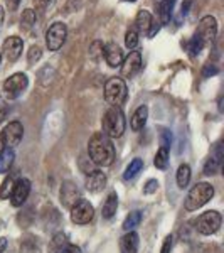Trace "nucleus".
Returning a JSON list of instances; mask_svg holds the SVG:
<instances>
[{"label": "nucleus", "mask_w": 224, "mask_h": 253, "mask_svg": "<svg viewBox=\"0 0 224 253\" xmlns=\"http://www.w3.org/2000/svg\"><path fill=\"white\" fill-rule=\"evenodd\" d=\"M22 135H24L22 124L17 122V120H14V122H10V124L2 130V133H0V138H2V144L3 145L9 147V149H12V147H15V145L20 144V140H22Z\"/></svg>", "instance_id": "obj_10"}, {"label": "nucleus", "mask_w": 224, "mask_h": 253, "mask_svg": "<svg viewBox=\"0 0 224 253\" xmlns=\"http://www.w3.org/2000/svg\"><path fill=\"white\" fill-rule=\"evenodd\" d=\"M214 196V187L209 182H197L192 189L189 191L186 199V210L187 211H195L199 208H202L206 203H209Z\"/></svg>", "instance_id": "obj_3"}, {"label": "nucleus", "mask_w": 224, "mask_h": 253, "mask_svg": "<svg viewBox=\"0 0 224 253\" xmlns=\"http://www.w3.org/2000/svg\"><path fill=\"white\" fill-rule=\"evenodd\" d=\"M221 164H223V150H221V147H218L214 156H211L209 159H207V162L204 166V174L206 175L216 174L219 170V167H221Z\"/></svg>", "instance_id": "obj_19"}, {"label": "nucleus", "mask_w": 224, "mask_h": 253, "mask_svg": "<svg viewBox=\"0 0 224 253\" xmlns=\"http://www.w3.org/2000/svg\"><path fill=\"white\" fill-rule=\"evenodd\" d=\"M142 169H144V161H142V159H133L127 169H125L123 179L125 181H132V179H135L137 175L142 172Z\"/></svg>", "instance_id": "obj_23"}, {"label": "nucleus", "mask_w": 224, "mask_h": 253, "mask_svg": "<svg viewBox=\"0 0 224 253\" xmlns=\"http://www.w3.org/2000/svg\"><path fill=\"white\" fill-rule=\"evenodd\" d=\"M127 83L123 78H110L105 84V100L110 107H121L127 100Z\"/></svg>", "instance_id": "obj_4"}, {"label": "nucleus", "mask_w": 224, "mask_h": 253, "mask_svg": "<svg viewBox=\"0 0 224 253\" xmlns=\"http://www.w3.org/2000/svg\"><path fill=\"white\" fill-rule=\"evenodd\" d=\"M5 115H7V108L3 107V105H0V124L3 122V118H5Z\"/></svg>", "instance_id": "obj_39"}, {"label": "nucleus", "mask_w": 224, "mask_h": 253, "mask_svg": "<svg viewBox=\"0 0 224 253\" xmlns=\"http://www.w3.org/2000/svg\"><path fill=\"white\" fill-rule=\"evenodd\" d=\"M103 56L110 68H118L123 61V51L115 42H108L103 46Z\"/></svg>", "instance_id": "obj_14"}, {"label": "nucleus", "mask_w": 224, "mask_h": 253, "mask_svg": "<svg viewBox=\"0 0 224 253\" xmlns=\"http://www.w3.org/2000/svg\"><path fill=\"white\" fill-rule=\"evenodd\" d=\"M12 189H14V179L5 177L2 186H0V199H9L12 194Z\"/></svg>", "instance_id": "obj_29"}, {"label": "nucleus", "mask_w": 224, "mask_h": 253, "mask_svg": "<svg viewBox=\"0 0 224 253\" xmlns=\"http://www.w3.org/2000/svg\"><path fill=\"white\" fill-rule=\"evenodd\" d=\"M125 46H127L130 51H133L138 46V31L135 27H130V29L125 32Z\"/></svg>", "instance_id": "obj_28"}, {"label": "nucleus", "mask_w": 224, "mask_h": 253, "mask_svg": "<svg viewBox=\"0 0 224 253\" xmlns=\"http://www.w3.org/2000/svg\"><path fill=\"white\" fill-rule=\"evenodd\" d=\"M54 2L56 0H34V3H36V9L37 10H47L49 7H52L54 5Z\"/></svg>", "instance_id": "obj_33"}, {"label": "nucleus", "mask_w": 224, "mask_h": 253, "mask_svg": "<svg viewBox=\"0 0 224 253\" xmlns=\"http://www.w3.org/2000/svg\"><path fill=\"white\" fill-rule=\"evenodd\" d=\"M3 17H5V12H3V7L0 5V26H2V22H3Z\"/></svg>", "instance_id": "obj_41"}, {"label": "nucleus", "mask_w": 224, "mask_h": 253, "mask_svg": "<svg viewBox=\"0 0 224 253\" xmlns=\"http://www.w3.org/2000/svg\"><path fill=\"white\" fill-rule=\"evenodd\" d=\"M153 164H155L157 169H160V170L167 169V166H169V149H165V147H160V149L157 150V154H155Z\"/></svg>", "instance_id": "obj_25"}, {"label": "nucleus", "mask_w": 224, "mask_h": 253, "mask_svg": "<svg viewBox=\"0 0 224 253\" xmlns=\"http://www.w3.org/2000/svg\"><path fill=\"white\" fill-rule=\"evenodd\" d=\"M59 253H81V248H79V247H76V245L68 243L66 247H64Z\"/></svg>", "instance_id": "obj_36"}, {"label": "nucleus", "mask_w": 224, "mask_h": 253, "mask_svg": "<svg viewBox=\"0 0 224 253\" xmlns=\"http://www.w3.org/2000/svg\"><path fill=\"white\" fill-rule=\"evenodd\" d=\"M189 181H190V167L187 164H182L177 169V184L181 189H184L189 184Z\"/></svg>", "instance_id": "obj_26"}, {"label": "nucleus", "mask_w": 224, "mask_h": 253, "mask_svg": "<svg viewBox=\"0 0 224 253\" xmlns=\"http://www.w3.org/2000/svg\"><path fill=\"white\" fill-rule=\"evenodd\" d=\"M101 126H103V133L110 138H118L123 135L125 128H127V122H125V115L121 108L110 107L103 115Z\"/></svg>", "instance_id": "obj_2"}, {"label": "nucleus", "mask_w": 224, "mask_h": 253, "mask_svg": "<svg viewBox=\"0 0 224 253\" xmlns=\"http://www.w3.org/2000/svg\"><path fill=\"white\" fill-rule=\"evenodd\" d=\"M160 140H162V147H165V149H169L170 144H172V135H170L169 130H164V132H162Z\"/></svg>", "instance_id": "obj_34"}, {"label": "nucleus", "mask_w": 224, "mask_h": 253, "mask_svg": "<svg viewBox=\"0 0 224 253\" xmlns=\"http://www.w3.org/2000/svg\"><path fill=\"white\" fill-rule=\"evenodd\" d=\"M142 52L140 51H130L127 58L121 61V76L123 78H133L142 69Z\"/></svg>", "instance_id": "obj_11"}, {"label": "nucleus", "mask_w": 224, "mask_h": 253, "mask_svg": "<svg viewBox=\"0 0 224 253\" xmlns=\"http://www.w3.org/2000/svg\"><path fill=\"white\" fill-rule=\"evenodd\" d=\"M36 20H37V17H36V12L32 9L22 10V15H20V27L26 31H31L32 27L36 26Z\"/></svg>", "instance_id": "obj_24"}, {"label": "nucleus", "mask_w": 224, "mask_h": 253, "mask_svg": "<svg viewBox=\"0 0 224 253\" xmlns=\"http://www.w3.org/2000/svg\"><path fill=\"white\" fill-rule=\"evenodd\" d=\"M59 198H61V203H63V206H66V208H73V205H75L78 199H81L78 187L73 184V182H64V184L61 186Z\"/></svg>", "instance_id": "obj_15"}, {"label": "nucleus", "mask_w": 224, "mask_h": 253, "mask_svg": "<svg viewBox=\"0 0 224 253\" xmlns=\"http://www.w3.org/2000/svg\"><path fill=\"white\" fill-rule=\"evenodd\" d=\"M95 216V208L88 199H78L71 208V221L76 224H86Z\"/></svg>", "instance_id": "obj_9"}, {"label": "nucleus", "mask_w": 224, "mask_h": 253, "mask_svg": "<svg viewBox=\"0 0 224 253\" xmlns=\"http://www.w3.org/2000/svg\"><path fill=\"white\" fill-rule=\"evenodd\" d=\"M195 36H197L199 39L202 41V44H209L213 42L216 39V36H218V20L213 15H206V17H202L199 20V26L197 29L194 32Z\"/></svg>", "instance_id": "obj_8"}, {"label": "nucleus", "mask_w": 224, "mask_h": 253, "mask_svg": "<svg viewBox=\"0 0 224 253\" xmlns=\"http://www.w3.org/2000/svg\"><path fill=\"white\" fill-rule=\"evenodd\" d=\"M22 49H24V42L17 36H10V38H7L2 44V52L9 63H15V61L20 58Z\"/></svg>", "instance_id": "obj_13"}, {"label": "nucleus", "mask_w": 224, "mask_h": 253, "mask_svg": "<svg viewBox=\"0 0 224 253\" xmlns=\"http://www.w3.org/2000/svg\"><path fill=\"white\" fill-rule=\"evenodd\" d=\"M0 61H2V54H0Z\"/></svg>", "instance_id": "obj_44"}, {"label": "nucleus", "mask_w": 224, "mask_h": 253, "mask_svg": "<svg viewBox=\"0 0 224 253\" xmlns=\"http://www.w3.org/2000/svg\"><path fill=\"white\" fill-rule=\"evenodd\" d=\"M140 221H142V213L140 211H133V213H130L127 218H125L123 230L125 231H133L138 224H140Z\"/></svg>", "instance_id": "obj_27"}, {"label": "nucleus", "mask_w": 224, "mask_h": 253, "mask_svg": "<svg viewBox=\"0 0 224 253\" xmlns=\"http://www.w3.org/2000/svg\"><path fill=\"white\" fill-rule=\"evenodd\" d=\"M29 193H31V181L26 177H20L17 182H14V189H12L10 194L12 206L15 208L22 206L27 201V198H29Z\"/></svg>", "instance_id": "obj_12"}, {"label": "nucleus", "mask_w": 224, "mask_h": 253, "mask_svg": "<svg viewBox=\"0 0 224 253\" xmlns=\"http://www.w3.org/2000/svg\"><path fill=\"white\" fill-rule=\"evenodd\" d=\"M121 253H137L138 250V235L135 231H127V235L121 236L120 240Z\"/></svg>", "instance_id": "obj_18"}, {"label": "nucleus", "mask_w": 224, "mask_h": 253, "mask_svg": "<svg viewBox=\"0 0 224 253\" xmlns=\"http://www.w3.org/2000/svg\"><path fill=\"white\" fill-rule=\"evenodd\" d=\"M172 247H174V236H172V235H169V236L165 238L164 247H162V252H160V253H170V250H172Z\"/></svg>", "instance_id": "obj_35"}, {"label": "nucleus", "mask_w": 224, "mask_h": 253, "mask_svg": "<svg viewBox=\"0 0 224 253\" xmlns=\"http://www.w3.org/2000/svg\"><path fill=\"white\" fill-rule=\"evenodd\" d=\"M40 58H42V49H40L37 44L31 46V49L27 51V61H29L31 64H34V63H37Z\"/></svg>", "instance_id": "obj_31"}, {"label": "nucleus", "mask_w": 224, "mask_h": 253, "mask_svg": "<svg viewBox=\"0 0 224 253\" xmlns=\"http://www.w3.org/2000/svg\"><path fill=\"white\" fill-rule=\"evenodd\" d=\"M147 118H149V108L145 105H142V107L135 110V113L130 118V126H132L133 132H138V130L144 128L147 124Z\"/></svg>", "instance_id": "obj_17"}, {"label": "nucleus", "mask_w": 224, "mask_h": 253, "mask_svg": "<svg viewBox=\"0 0 224 253\" xmlns=\"http://www.w3.org/2000/svg\"><path fill=\"white\" fill-rule=\"evenodd\" d=\"M68 245V240L66 236H64L63 233H58L54 236V240H52V245H51V252L52 253H59L61 250H63L64 247Z\"/></svg>", "instance_id": "obj_30"}, {"label": "nucleus", "mask_w": 224, "mask_h": 253, "mask_svg": "<svg viewBox=\"0 0 224 253\" xmlns=\"http://www.w3.org/2000/svg\"><path fill=\"white\" fill-rule=\"evenodd\" d=\"M121 2H135V0H121Z\"/></svg>", "instance_id": "obj_43"}, {"label": "nucleus", "mask_w": 224, "mask_h": 253, "mask_svg": "<svg viewBox=\"0 0 224 253\" xmlns=\"http://www.w3.org/2000/svg\"><path fill=\"white\" fill-rule=\"evenodd\" d=\"M116 208H118V196H116V193H110L107 201H105V205H103V210H101L103 218L112 219L116 213Z\"/></svg>", "instance_id": "obj_21"}, {"label": "nucleus", "mask_w": 224, "mask_h": 253, "mask_svg": "<svg viewBox=\"0 0 224 253\" xmlns=\"http://www.w3.org/2000/svg\"><path fill=\"white\" fill-rule=\"evenodd\" d=\"M152 14L149 10H138L137 12V17H135V29L142 31V32H149L150 26H152Z\"/></svg>", "instance_id": "obj_20"}, {"label": "nucleus", "mask_w": 224, "mask_h": 253, "mask_svg": "<svg viewBox=\"0 0 224 253\" xmlns=\"http://www.w3.org/2000/svg\"><path fill=\"white\" fill-rule=\"evenodd\" d=\"M27 84H29V78H27L26 73H15V75H12L10 78L3 81V95H5L7 100H15L26 91Z\"/></svg>", "instance_id": "obj_5"}, {"label": "nucleus", "mask_w": 224, "mask_h": 253, "mask_svg": "<svg viewBox=\"0 0 224 253\" xmlns=\"http://www.w3.org/2000/svg\"><path fill=\"white\" fill-rule=\"evenodd\" d=\"M7 248V238H0V253Z\"/></svg>", "instance_id": "obj_40"}, {"label": "nucleus", "mask_w": 224, "mask_h": 253, "mask_svg": "<svg viewBox=\"0 0 224 253\" xmlns=\"http://www.w3.org/2000/svg\"><path fill=\"white\" fill-rule=\"evenodd\" d=\"M88 154H89V159H91L96 166L108 167L115 161V145H113L112 138L105 135L103 132H98L89 138Z\"/></svg>", "instance_id": "obj_1"}, {"label": "nucleus", "mask_w": 224, "mask_h": 253, "mask_svg": "<svg viewBox=\"0 0 224 253\" xmlns=\"http://www.w3.org/2000/svg\"><path fill=\"white\" fill-rule=\"evenodd\" d=\"M15 154L14 150L5 147V149L0 150V174H5L10 169V166L14 164Z\"/></svg>", "instance_id": "obj_22"}, {"label": "nucleus", "mask_w": 224, "mask_h": 253, "mask_svg": "<svg viewBox=\"0 0 224 253\" xmlns=\"http://www.w3.org/2000/svg\"><path fill=\"white\" fill-rule=\"evenodd\" d=\"M3 149V144H2V138H0V150Z\"/></svg>", "instance_id": "obj_42"}, {"label": "nucleus", "mask_w": 224, "mask_h": 253, "mask_svg": "<svg viewBox=\"0 0 224 253\" xmlns=\"http://www.w3.org/2000/svg\"><path fill=\"white\" fill-rule=\"evenodd\" d=\"M223 223V218L218 211H206L197 218L195 228L201 235H214L219 230Z\"/></svg>", "instance_id": "obj_7"}, {"label": "nucleus", "mask_w": 224, "mask_h": 253, "mask_svg": "<svg viewBox=\"0 0 224 253\" xmlns=\"http://www.w3.org/2000/svg\"><path fill=\"white\" fill-rule=\"evenodd\" d=\"M158 29H160V22H155V20H152V26H150L149 32H147V36L149 38H153L155 36V32H158Z\"/></svg>", "instance_id": "obj_37"}, {"label": "nucleus", "mask_w": 224, "mask_h": 253, "mask_svg": "<svg viewBox=\"0 0 224 253\" xmlns=\"http://www.w3.org/2000/svg\"><path fill=\"white\" fill-rule=\"evenodd\" d=\"M105 186H107V175H105V172L91 170L86 177V189L91 191V193H100V191L105 189Z\"/></svg>", "instance_id": "obj_16"}, {"label": "nucleus", "mask_w": 224, "mask_h": 253, "mask_svg": "<svg viewBox=\"0 0 224 253\" xmlns=\"http://www.w3.org/2000/svg\"><path fill=\"white\" fill-rule=\"evenodd\" d=\"M157 189H158V181L157 179H150V181H147V184L144 187V193L145 194H153Z\"/></svg>", "instance_id": "obj_32"}, {"label": "nucleus", "mask_w": 224, "mask_h": 253, "mask_svg": "<svg viewBox=\"0 0 224 253\" xmlns=\"http://www.w3.org/2000/svg\"><path fill=\"white\" fill-rule=\"evenodd\" d=\"M20 2H22V0H5L7 7H9V10H15L19 7Z\"/></svg>", "instance_id": "obj_38"}, {"label": "nucleus", "mask_w": 224, "mask_h": 253, "mask_svg": "<svg viewBox=\"0 0 224 253\" xmlns=\"http://www.w3.org/2000/svg\"><path fill=\"white\" fill-rule=\"evenodd\" d=\"M68 38V27L63 22H54L46 31V46L49 51H59Z\"/></svg>", "instance_id": "obj_6"}]
</instances>
